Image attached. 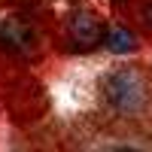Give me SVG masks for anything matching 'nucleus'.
Instances as JSON below:
<instances>
[{
	"label": "nucleus",
	"mask_w": 152,
	"mask_h": 152,
	"mask_svg": "<svg viewBox=\"0 0 152 152\" xmlns=\"http://www.w3.org/2000/svg\"><path fill=\"white\" fill-rule=\"evenodd\" d=\"M107 97L119 113H137L146 100V91H143V82L131 70H119L107 82Z\"/></svg>",
	"instance_id": "obj_1"
},
{
	"label": "nucleus",
	"mask_w": 152,
	"mask_h": 152,
	"mask_svg": "<svg viewBox=\"0 0 152 152\" xmlns=\"http://www.w3.org/2000/svg\"><path fill=\"white\" fill-rule=\"evenodd\" d=\"M70 31H73V40L79 46H94L100 40V21L91 15V12H79V15L73 18Z\"/></svg>",
	"instance_id": "obj_2"
},
{
	"label": "nucleus",
	"mask_w": 152,
	"mask_h": 152,
	"mask_svg": "<svg viewBox=\"0 0 152 152\" xmlns=\"http://www.w3.org/2000/svg\"><path fill=\"white\" fill-rule=\"evenodd\" d=\"M104 43H107V49H110V52L122 55V52H131V49H134V34H131L128 28H110Z\"/></svg>",
	"instance_id": "obj_3"
},
{
	"label": "nucleus",
	"mask_w": 152,
	"mask_h": 152,
	"mask_svg": "<svg viewBox=\"0 0 152 152\" xmlns=\"http://www.w3.org/2000/svg\"><path fill=\"white\" fill-rule=\"evenodd\" d=\"M146 24H149V28H152V3L146 6Z\"/></svg>",
	"instance_id": "obj_4"
}]
</instances>
